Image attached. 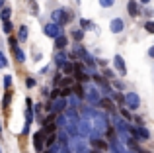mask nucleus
Wrapping results in <instances>:
<instances>
[{
    "mask_svg": "<svg viewBox=\"0 0 154 153\" xmlns=\"http://www.w3.org/2000/svg\"><path fill=\"white\" fill-rule=\"evenodd\" d=\"M94 145L100 147V149H105V143H103V142H94Z\"/></svg>",
    "mask_w": 154,
    "mask_h": 153,
    "instance_id": "f03ea898",
    "label": "nucleus"
},
{
    "mask_svg": "<svg viewBox=\"0 0 154 153\" xmlns=\"http://www.w3.org/2000/svg\"><path fill=\"white\" fill-rule=\"evenodd\" d=\"M143 2H146V0H143Z\"/></svg>",
    "mask_w": 154,
    "mask_h": 153,
    "instance_id": "39448f33",
    "label": "nucleus"
},
{
    "mask_svg": "<svg viewBox=\"0 0 154 153\" xmlns=\"http://www.w3.org/2000/svg\"><path fill=\"white\" fill-rule=\"evenodd\" d=\"M146 28H148L150 31H154V24H146Z\"/></svg>",
    "mask_w": 154,
    "mask_h": 153,
    "instance_id": "7ed1b4c3",
    "label": "nucleus"
},
{
    "mask_svg": "<svg viewBox=\"0 0 154 153\" xmlns=\"http://www.w3.org/2000/svg\"><path fill=\"white\" fill-rule=\"evenodd\" d=\"M102 104H103L105 108H107V110H111V108H113V104L109 102V100H102Z\"/></svg>",
    "mask_w": 154,
    "mask_h": 153,
    "instance_id": "f257e3e1",
    "label": "nucleus"
},
{
    "mask_svg": "<svg viewBox=\"0 0 154 153\" xmlns=\"http://www.w3.org/2000/svg\"><path fill=\"white\" fill-rule=\"evenodd\" d=\"M0 6H2V0H0Z\"/></svg>",
    "mask_w": 154,
    "mask_h": 153,
    "instance_id": "20e7f679",
    "label": "nucleus"
}]
</instances>
